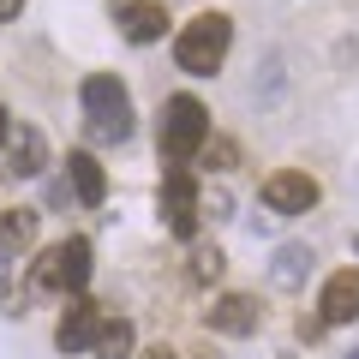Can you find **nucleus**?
Masks as SVG:
<instances>
[{
	"label": "nucleus",
	"mask_w": 359,
	"mask_h": 359,
	"mask_svg": "<svg viewBox=\"0 0 359 359\" xmlns=\"http://www.w3.org/2000/svg\"><path fill=\"white\" fill-rule=\"evenodd\" d=\"M228 48H233V18L228 13H198L174 36V60H180V72H192V78H216Z\"/></svg>",
	"instance_id": "nucleus-1"
},
{
	"label": "nucleus",
	"mask_w": 359,
	"mask_h": 359,
	"mask_svg": "<svg viewBox=\"0 0 359 359\" xmlns=\"http://www.w3.org/2000/svg\"><path fill=\"white\" fill-rule=\"evenodd\" d=\"M210 144V108L198 96H168L162 102V156L174 168H186V156H198Z\"/></svg>",
	"instance_id": "nucleus-2"
},
{
	"label": "nucleus",
	"mask_w": 359,
	"mask_h": 359,
	"mask_svg": "<svg viewBox=\"0 0 359 359\" xmlns=\"http://www.w3.org/2000/svg\"><path fill=\"white\" fill-rule=\"evenodd\" d=\"M78 102H84L90 132H96V138H114V144H120V138H132V96H126V84H120L114 72L84 78Z\"/></svg>",
	"instance_id": "nucleus-3"
},
{
	"label": "nucleus",
	"mask_w": 359,
	"mask_h": 359,
	"mask_svg": "<svg viewBox=\"0 0 359 359\" xmlns=\"http://www.w3.org/2000/svg\"><path fill=\"white\" fill-rule=\"evenodd\" d=\"M90 269H96V252H90L84 233H72V240L48 245V252L36 257V269H30V282L48 287V294H78V287L90 282Z\"/></svg>",
	"instance_id": "nucleus-4"
},
{
	"label": "nucleus",
	"mask_w": 359,
	"mask_h": 359,
	"mask_svg": "<svg viewBox=\"0 0 359 359\" xmlns=\"http://www.w3.org/2000/svg\"><path fill=\"white\" fill-rule=\"evenodd\" d=\"M156 204H162V222H168L174 240H192L198 233V180H192V168H168Z\"/></svg>",
	"instance_id": "nucleus-5"
},
{
	"label": "nucleus",
	"mask_w": 359,
	"mask_h": 359,
	"mask_svg": "<svg viewBox=\"0 0 359 359\" xmlns=\"http://www.w3.org/2000/svg\"><path fill=\"white\" fill-rule=\"evenodd\" d=\"M318 198H323V186L306 168H276V174L264 180V210H276V216H306Z\"/></svg>",
	"instance_id": "nucleus-6"
},
{
	"label": "nucleus",
	"mask_w": 359,
	"mask_h": 359,
	"mask_svg": "<svg viewBox=\"0 0 359 359\" xmlns=\"http://www.w3.org/2000/svg\"><path fill=\"white\" fill-rule=\"evenodd\" d=\"M257 323H264V311H257L252 294H216V306H210V330L216 335L245 341V335H257Z\"/></svg>",
	"instance_id": "nucleus-7"
},
{
	"label": "nucleus",
	"mask_w": 359,
	"mask_h": 359,
	"mask_svg": "<svg viewBox=\"0 0 359 359\" xmlns=\"http://www.w3.org/2000/svg\"><path fill=\"white\" fill-rule=\"evenodd\" d=\"M114 25H120V36L138 42V48L168 36V13L156 6V0H120V6H114Z\"/></svg>",
	"instance_id": "nucleus-8"
},
{
	"label": "nucleus",
	"mask_w": 359,
	"mask_h": 359,
	"mask_svg": "<svg viewBox=\"0 0 359 359\" xmlns=\"http://www.w3.org/2000/svg\"><path fill=\"white\" fill-rule=\"evenodd\" d=\"M96 323H102V306L96 299H72L60 318V330H54V347L60 353H84L90 341H96Z\"/></svg>",
	"instance_id": "nucleus-9"
},
{
	"label": "nucleus",
	"mask_w": 359,
	"mask_h": 359,
	"mask_svg": "<svg viewBox=\"0 0 359 359\" xmlns=\"http://www.w3.org/2000/svg\"><path fill=\"white\" fill-rule=\"evenodd\" d=\"M318 311H323V323H353L359 318V264L353 269H335L330 282H323Z\"/></svg>",
	"instance_id": "nucleus-10"
},
{
	"label": "nucleus",
	"mask_w": 359,
	"mask_h": 359,
	"mask_svg": "<svg viewBox=\"0 0 359 359\" xmlns=\"http://www.w3.org/2000/svg\"><path fill=\"white\" fill-rule=\"evenodd\" d=\"M42 168H48V138H42L36 126L13 132V138H6V174H13V180H30V174H42Z\"/></svg>",
	"instance_id": "nucleus-11"
},
{
	"label": "nucleus",
	"mask_w": 359,
	"mask_h": 359,
	"mask_svg": "<svg viewBox=\"0 0 359 359\" xmlns=\"http://www.w3.org/2000/svg\"><path fill=\"white\" fill-rule=\"evenodd\" d=\"M311 276V245H276V257H269V282L282 287V294H299Z\"/></svg>",
	"instance_id": "nucleus-12"
},
{
	"label": "nucleus",
	"mask_w": 359,
	"mask_h": 359,
	"mask_svg": "<svg viewBox=\"0 0 359 359\" xmlns=\"http://www.w3.org/2000/svg\"><path fill=\"white\" fill-rule=\"evenodd\" d=\"M66 180H72L78 204H90V210H96V204L108 198V174H102V162H96V156H84V150H78L72 162H66Z\"/></svg>",
	"instance_id": "nucleus-13"
},
{
	"label": "nucleus",
	"mask_w": 359,
	"mask_h": 359,
	"mask_svg": "<svg viewBox=\"0 0 359 359\" xmlns=\"http://www.w3.org/2000/svg\"><path fill=\"white\" fill-rule=\"evenodd\" d=\"M90 353H96V359H132V353H138V330H132L126 318H102Z\"/></svg>",
	"instance_id": "nucleus-14"
},
{
	"label": "nucleus",
	"mask_w": 359,
	"mask_h": 359,
	"mask_svg": "<svg viewBox=\"0 0 359 359\" xmlns=\"http://www.w3.org/2000/svg\"><path fill=\"white\" fill-rule=\"evenodd\" d=\"M36 240V210H0V245H30Z\"/></svg>",
	"instance_id": "nucleus-15"
},
{
	"label": "nucleus",
	"mask_w": 359,
	"mask_h": 359,
	"mask_svg": "<svg viewBox=\"0 0 359 359\" xmlns=\"http://www.w3.org/2000/svg\"><path fill=\"white\" fill-rule=\"evenodd\" d=\"M222 269H228V257H222V252H216V245H204V252H198V257H192V282H216Z\"/></svg>",
	"instance_id": "nucleus-16"
},
{
	"label": "nucleus",
	"mask_w": 359,
	"mask_h": 359,
	"mask_svg": "<svg viewBox=\"0 0 359 359\" xmlns=\"http://www.w3.org/2000/svg\"><path fill=\"white\" fill-rule=\"evenodd\" d=\"M204 216H216V222H228V216H233V198L222 192V186H216L210 198H198V222H204Z\"/></svg>",
	"instance_id": "nucleus-17"
},
{
	"label": "nucleus",
	"mask_w": 359,
	"mask_h": 359,
	"mask_svg": "<svg viewBox=\"0 0 359 359\" xmlns=\"http://www.w3.org/2000/svg\"><path fill=\"white\" fill-rule=\"evenodd\" d=\"M204 162H210V168H228V162H233V144H228V138L204 144Z\"/></svg>",
	"instance_id": "nucleus-18"
},
{
	"label": "nucleus",
	"mask_w": 359,
	"mask_h": 359,
	"mask_svg": "<svg viewBox=\"0 0 359 359\" xmlns=\"http://www.w3.org/2000/svg\"><path fill=\"white\" fill-rule=\"evenodd\" d=\"M323 330H330L323 318H299V341H323Z\"/></svg>",
	"instance_id": "nucleus-19"
},
{
	"label": "nucleus",
	"mask_w": 359,
	"mask_h": 359,
	"mask_svg": "<svg viewBox=\"0 0 359 359\" xmlns=\"http://www.w3.org/2000/svg\"><path fill=\"white\" fill-rule=\"evenodd\" d=\"M18 13H25V0H0V25H13Z\"/></svg>",
	"instance_id": "nucleus-20"
},
{
	"label": "nucleus",
	"mask_w": 359,
	"mask_h": 359,
	"mask_svg": "<svg viewBox=\"0 0 359 359\" xmlns=\"http://www.w3.org/2000/svg\"><path fill=\"white\" fill-rule=\"evenodd\" d=\"M138 359H180V353H174V347H168V341H156V347H144Z\"/></svg>",
	"instance_id": "nucleus-21"
},
{
	"label": "nucleus",
	"mask_w": 359,
	"mask_h": 359,
	"mask_svg": "<svg viewBox=\"0 0 359 359\" xmlns=\"http://www.w3.org/2000/svg\"><path fill=\"white\" fill-rule=\"evenodd\" d=\"M6 138H13V114L0 108V150H6Z\"/></svg>",
	"instance_id": "nucleus-22"
},
{
	"label": "nucleus",
	"mask_w": 359,
	"mask_h": 359,
	"mask_svg": "<svg viewBox=\"0 0 359 359\" xmlns=\"http://www.w3.org/2000/svg\"><path fill=\"white\" fill-rule=\"evenodd\" d=\"M6 269H13V257H6V245H0V282H6Z\"/></svg>",
	"instance_id": "nucleus-23"
},
{
	"label": "nucleus",
	"mask_w": 359,
	"mask_h": 359,
	"mask_svg": "<svg viewBox=\"0 0 359 359\" xmlns=\"http://www.w3.org/2000/svg\"><path fill=\"white\" fill-rule=\"evenodd\" d=\"M353 252H359V233H353Z\"/></svg>",
	"instance_id": "nucleus-24"
},
{
	"label": "nucleus",
	"mask_w": 359,
	"mask_h": 359,
	"mask_svg": "<svg viewBox=\"0 0 359 359\" xmlns=\"http://www.w3.org/2000/svg\"><path fill=\"white\" fill-rule=\"evenodd\" d=\"M347 359H359V347H353V353H347Z\"/></svg>",
	"instance_id": "nucleus-25"
}]
</instances>
